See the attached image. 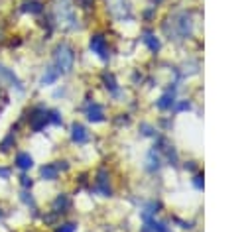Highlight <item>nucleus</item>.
<instances>
[{"instance_id": "1", "label": "nucleus", "mask_w": 252, "mask_h": 232, "mask_svg": "<svg viewBox=\"0 0 252 232\" xmlns=\"http://www.w3.org/2000/svg\"><path fill=\"white\" fill-rule=\"evenodd\" d=\"M77 6H73L71 0H53L51 2V24L53 28H61L65 31L77 29Z\"/></svg>"}, {"instance_id": "2", "label": "nucleus", "mask_w": 252, "mask_h": 232, "mask_svg": "<svg viewBox=\"0 0 252 232\" xmlns=\"http://www.w3.org/2000/svg\"><path fill=\"white\" fill-rule=\"evenodd\" d=\"M51 65L63 75L71 73L73 65H75V49L67 43V41H59L55 47H53V53H51Z\"/></svg>"}, {"instance_id": "3", "label": "nucleus", "mask_w": 252, "mask_h": 232, "mask_svg": "<svg viewBox=\"0 0 252 232\" xmlns=\"http://www.w3.org/2000/svg\"><path fill=\"white\" fill-rule=\"evenodd\" d=\"M26 122H28V130L33 132V134H39L43 132L47 126H49V118H47V108L41 106V104H35L28 110L26 114Z\"/></svg>"}, {"instance_id": "4", "label": "nucleus", "mask_w": 252, "mask_h": 232, "mask_svg": "<svg viewBox=\"0 0 252 232\" xmlns=\"http://www.w3.org/2000/svg\"><path fill=\"white\" fill-rule=\"evenodd\" d=\"M69 165L67 161H47L39 165V179L41 181H57L61 171H67Z\"/></svg>"}, {"instance_id": "5", "label": "nucleus", "mask_w": 252, "mask_h": 232, "mask_svg": "<svg viewBox=\"0 0 252 232\" xmlns=\"http://www.w3.org/2000/svg\"><path fill=\"white\" fill-rule=\"evenodd\" d=\"M0 87H12V88L24 92V83L20 81L16 71L12 67H8L6 63H2V61H0Z\"/></svg>"}, {"instance_id": "6", "label": "nucleus", "mask_w": 252, "mask_h": 232, "mask_svg": "<svg viewBox=\"0 0 252 232\" xmlns=\"http://www.w3.org/2000/svg\"><path fill=\"white\" fill-rule=\"evenodd\" d=\"M89 49L91 53H94L96 57H100L102 61H106L110 57V49H108V41L102 33H93L89 37Z\"/></svg>"}, {"instance_id": "7", "label": "nucleus", "mask_w": 252, "mask_h": 232, "mask_svg": "<svg viewBox=\"0 0 252 232\" xmlns=\"http://www.w3.org/2000/svg\"><path fill=\"white\" fill-rule=\"evenodd\" d=\"M12 163H14V167L20 169L22 173H30V171L33 169V165H35V159H33V153H32L30 149H20V151H16Z\"/></svg>"}, {"instance_id": "8", "label": "nucleus", "mask_w": 252, "mask_h": 232, "mask_svg": "<svg viewBox=\"0 0 252 232\" xmlns=\"http://www.w3.org/2000/svg\"><path fill=\"white\" fill-rule=\"evenodd\" d=\"M85 116H87V120L93 122V124L104 122V118H106V114H104V106L98 104V102H94V100H89L87 106H85Z\"/></svg>"}, {"instance_id": "9", "label": "nucleus", "mask_w": 252, "mask_h": 232, "mask_svg": "<svg viewBox=\"0 0 252 232\" xmlns=\"http://www.w3.org/2000/svg\"><path fill=\"white\" fill-rule=\"evenodd\" d=\"M94 191L100 193L102 197H110V179L106 169H98L94 175Z\"/></svg>"}, {"instance_id": "10", "label": "nucleus", "mask_w": 252, "mask_h": 232, "mask_svg": "<svg viewBox=\"0 0 252 232\" xmlns=\"http://www.w3.org/2000/svg\"><path fill=\"white\" fill-rule=\"evenodd\" d=\"M71 142L73 144H77V145H83V144H87L89 140H91V134H89V130L83 126V124H79V122H73L71 124Z\"/></svg>"}, {"instance_id": "11", "label": "nucleus", "mask_w": 252, "mask_h": 232, "mask_svg": "<svg viewBox=\"0 0 252 232\" xmlns=\"http://www.w3.org/2000/svg\"><path fill=\"white\" fill-rule=\"evenodd\" d=\"M20 10L28 16H41L45 12V4L43 0H24L20 4Z\"/></svg>"}, {"instance_id": "12", "label": "nucleus", "mask_w": 252, "mask_h": 232, "mask_svg": "<svg viewBox=\"0 0 252 232\" xmlns=\"http://www.w3.org/2000/svg\"><path fill=\"white\" fill-rule=\"evenodd\" d=\"M59 79H61V73H59L53 65H47V67L43 69L41 77H39V87H51V85H55Z\"/></svg>"}, {"instance_id": "13", "label": "nucleus", "mask_w": 252, "mask_h": 232, "mask_svg": "<svg viewBox=\"0 0 252 232\" xmlns=\"http://www.w3.org/2000/svg\"><path fill=\"white\" fill-rule=\"evenodd\" d=\"M16 136H18V132H16L14 128L4 134V138L0 140V153H10V151H14V147H16Z\"/></svg>"}, {"instance_id": "14", "label": "nucleus", "mask_w": 252, "mask_h": 232, "mask_svg": "<svg viewBox=\"0 0 252 232\" xmlns=\"http://www.w3.org/2000/svg\"><path fill=\"white\" fill-rule=\"evenodd\" d=\"M142 41H144V43L148 45V49L154 51V53L159 49V39H158V35L152 33V31H144V33H142Z\"/></svg>"}, {"instance_id": "15", "label": "nucleus", "mask_w": 252, "mask_h": 232, "mask_svg": "<svg viewBox=\"0 0 252 232\" xmlns=\"http://www.w3.org/2000/svg\"><path fill=\"white\" fill-rule=\"evenodd\" d=\"M173 104H175V96H173L171 92H165V94L159 96V100L156 102V106H158L159 110H169Z\"/></svg>"}, {"instance_id": "16", "label": "nucleus", "mask_w": 252, "mask_h": 232, "mask_svg": "<svg viewBox=\"0 0 252 232\" xmlns=\"http://www.w3.org/2000/svg\"><path fill=\"white\" fill-rule=\"evenodd\" d=\"M18 185H20L22 189L30 191V189L33 187V179H32V175H30V173H22V175L18 177Z\"/></svg>"}, {"instance_id": "17", "label": "nucleus", "mask_w": 252, "mask_h": 232, "mask_svg": "<svg viewBox=\"0 0 252 232\" xmlns=\"http://www.w3.org/2000/svg\"><path fill=\"white\" fill-rule=\"evenodd\" d=\"M77 230V222H59L55 224V232H75Z\"/></svg>"}, {"instance_id": "18", "label": "nucleus", "mask_w": 252, "mask_h": 232, "mask_svg": "<svg viewBox=\"0 0 252 232\" xmlns=\"http://www.w3.org/2000/svg\"><path fill=\"white\" fill-rule=\"evenodd\" d=\"M4 106H6V94H4V90L0 88V114H2V110H4Z\"/></svg>"}, {"instance_id": "19", "label": "nucleus", "mask_w": 252, "mask_h": 232, "mask_svg": "<svg viewBox=\"0 0 252 232\" xmlns=\"http://www.w3.org/2000/svg\"><path fill=\"white\" fill-rule=\"evenodd\" d=\"M4 214H6V210H4V208H2V206H0V220H2V218H4Z\"/></svg>"}]
</instances>
